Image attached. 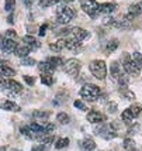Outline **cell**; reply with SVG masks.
I'll list each match as a JSON object with an SVG mask.
<instances>
[{"label": "cell", "mask_w": 142, "mask_h": 151, "mask_svg": "<svg viewBox=\"0 0 142 151\" xmlns=\"http://www.w3.org/2000/svg\"><path fill=\"white\" fill-rule=\"evenodd\" d=\"M100 88L96 85H91V83H87V85H84L82 89H80V96L84 99V100H87V102H94L97 99L100 98Z\"/></svg>", "instance_id": "6da1fadb"}, {"label": "cell", "mask_w": 142, "mask_h": 151, "mask_svg": "<svg viewBox=\"0 0 142 151\" xmlns=\"http://www.w3.org/2000/svg\"><path fill=\"white\" fill-rule=\"evenodd\" d=\"M89 68H90V72L93 73V76L100 79V81H103L106 78V75H107V65H106V62H104L103 59H94V61H91Z\"/></svg>", "instance_id": "7a4b0ae2"}, {"label": "cell", "mask_w": 142, "mask_h": 151, "mask_svg": "<svg viewBox=\"0 0 142 151\" xmlns=\"http://www.w3.org/2000/svg\"><path fill=\"white\" fill-rule=\"evenodd\" d=\"M76 17V12L72 9V7H68V6H62V7H58V23L61 24H68L71 23L72 20Z\"/></svg>", "instance_id": "3957f363"}, {"label": "cell", "mask_w": 142, "mask_h": 151, "mask_svg": "<svg viewBox=\"0 0 142 151\" xmlns=\"http://www.w3.org/2000/svg\"><path fill=\"white\" fill-rule=\"evenodd\" d=\"M80 6L84 13H87L91 19H96L100 14V4L96 0H80Z\"/></svg>", "instance_id": "277c9868"}, {"label": "cell", "mask_w": 142, "mask_h": 151, "mask_svg": "<svg viewBox=\"0 0 142 151\" xmlns=\"http://www.w3.org/2000/svg\"><path fill=\"white\" fill-rule=\"evenodd\" d=\"M0 88L6 89V91L11 93H19L23 91V86L20 85L17 81H13V79H1L0 81Z\"/></svg>", "instance_id": "5b68a950"}, {"label": "cell", "mask_w": 142, "mask_h": 151, "mask_svg": "<svg viewBox=\"0 0 142 151\" xmlns=\"http://www.w3.org/2000/svg\"><path fill=\"white\" fill-rule=\"evenodd\" d=\"M80 61L76 58H72V59H68L66 62H65V71H66V73H69V75H72V76H76L79 73V71H80Z\"/></svg>", "instance_id": "8992f818"}, {"label": "cell", "mask_w": 142, "mask_h": 151, "mask_svg": "<svg viewBox=\"0 0 142 151\" xmlns=\"http://www.w3.org/2000/svg\"><path fill=\"white\" fill-rule=\"evenodd\" d=\"M123 65H124V69L127 71V73H131V75H138L139 73V69L136 68L134 61L129 58V55H127V54L123 57Z\"/></svg>", "instance_id": "52a82bcc"}, {"label": "cell", "mask_w": 142, "mask_h": 151, "mask_svg": "<svg viewBox=\"0 0 142 151\" xmlns=\"http://www.w3.org/2000/svg\"><path fill=\"white\" fill-rule=\"evenodd\" d=\"M17 41L16 40H9V38H4V40H0V50L1 51H6V52H13L17 50Z\"/></svg>", "instance_id": "ba28073f"}, {"label": "cell", "mask_w": 142, "mask_h": 151, "mask_svg": "<svg viewBox=\"0 0 142 151\" xmlns=\"http://www.w3.org/2000/svg\"><path fill=\"white\" fill-rule=\"evenodd\" d=\"M65 48H68L69 51H73V52H80L82 50V41H79L76 38H66L65 40Z\"/></svg>", "instance_id": "9c48e42d"}, {"label": "cell", "mask_w": 142, "mask_h": 151, "mask_svg": "<svg viewBox=\"0 0 142 151\" xmlns=\"http://www.w3.org/2000/svg\"><path fill=\"white\" fill-rule=\"evenodd\" d=\"M72 35H73V38L79 40V41H82V40H86L90 34H89V31L87 30H84V28H80V27H73L71 30Z\"/></svg>", "instance_id": "30bf717a"}, {"label": "cell", "mask_w": 142, "mask_h": 151, "mask_svg": "<svg viewBox=\"0 0 142 151\" xmlns=\"http://www.w3.org/2000/svg\"><path fill=\"white\" fill-rule=\"evenodd\" d=\"M141 13H142V1H139V3H134V4L129 6L127 17H128V19H135L136 16H139Z\"/></svg>", "instance_id": "8fae6325"}, {"label": "cell", "mask_w": 142, "mask_h": 151, "mask_svg": "<svg viewBox=\"0 0 142 151\" xmlns=\"http://www.w3.org/2000/svg\"><path fill=\"white\" fill-rule=\"evenodd\" d=\"M87 120L90 122V123H101V122H104V114H101L100 112H96V110H91V112L87 113Z\"/></svg>", "instance_id": "7c38bea8"}, {"label": "cell", "mask_w": 142, "mask_h": 151, "mask_svg": "<svg viewBox=\"0 0 142 151\" xmlns=\"http://www.w3.org/2000/svg\"><path fill=\"white\" fill-rule=\"evenodd\" d=\"M0 107L3 110H9V112H20L19 105H16L14 102H10V100H4V102H0Z\"/></svg>", "instance_id": "4fadbf2b"}, {"label": "cell", "mask_w": 142, "mask_h": 151, "mask_svg": "<svg viewBox=\"0 0 142 151\" xmlns=\"http://www.w3.org/2000/svg\"><path fill=\"white\" fill-rule=\"evenodd\" d=\"M16 75V71H14L13 68H10V66L7 65H0V78L3 79H7V78H11Z\"/></svg>", "instance_id": "5bb4252c"}, {"label": "cell", "mask_w": 142, "mask_h": 151, "mask_svg": "<svg viewBox=\"0 0 142 151\" xmlns=\"http://www.w3.org/2000/svg\"><path fill=\"white\" fill-rule=\"evenodd\" d=\"M100 130H103V132H98V134L103 138H106V140H111V138L117 137L116 130H113L111 127H103V129H100Z\"/></svg>", "instance_id": "9a60e30c"}, {"label": "cell", "mask_w": 142, "mask_h": 151, "mask_svg": "<svg viewBox=\"0 0 142 151\" xmlns=\"http://www.w3.org/2000/svg\"><path fill=\"white\" fill-rule=\"evenodd\" d=\"M23 41H24V44H26L27 47H30V48H38L39 47V41L37 38H34L32 35H26V37L23 38Z\"/></svg>", "instance_id": "2e32d148"}, {"label": "cell", "mask_w": 142, "mask_h": 151, "mask_svg": "<svg viewBox=\"0 0 142 151\" xmlns=\"http://www.w3.org/2000/svg\"><path fill=\"white\" fill-rule=\"evenodd\" d=\"M38 69L42 73H46V75H52V73H54V71H55V68H54L52 65H49L48 62H39V64H38Z\"/></svg>", "instance_id": "e0dca14e"}, {"label": "cell", "mask_w": 142, "mask_h": 151, "mask_svg": "<svg viewBox=\"0 0 142 151\" xmlns=\"http://www.w3.org/2000/svg\"><path fill=\"white\" fill-rule=\"evenodd\" d=\"M116 9H117V6L114 3H103V4H100V13L110 14V13H113Z\"/></svg>", "instance_id": "ac0fdd59"}, {"label": "cell", "mask_w": 142, "mask_h": 151, "mask_svg": "<svg viewBox=\"0 0 142 151\" xmlns=\"http://www.w3.org/2000/svg\"><path fill=\"white\" fill-rule=\"evenodd\" d=\"M118 45H120L118 40H116V38L108 40L107 44H106V51H107V52H113V51H116L117 48H118Z\"/></svg>", "instance_id": "d6986e66"}, {"label": "cell", "mask_w": 142, "mask_h": 151, "mask_svg": "<svg viewBox=\"0 0 142 151\" xmlns=\"http://www.w3.org/2000/svg\"><path fill=\"white\" fill-rule=\"evenodd\" d=\"M30 51H31L30 47L23 45V47H17V50H16L14 52H16V55H19V57H21V58H26V57H28Z\"/></svg>", "instance_id": "ffe728a7"}, {"label": "cell", "mask_w": 142, "mask_h": 151, "mask_svg": "<svg viewBox=\"0 0 142 151\" xmlns=\"http://www.w3.org/2000/svg\"><path fill=\"white\" fill-rule=\"evenodd\" d=\"M111 75H113V78H118L120 75H121V68H120V64L118 62H113L111 64Z\"/></svg>", "instance_id": "44dd1931"}, {"label": "cell", "mask_w": 142, "mask_h": 151, "mask_svg": "<svg viewBox=\"0 0 142 151\" xmlns=\"http://www.w3.org/2000/svg\"><path fill=\"white\" fill-rule=\"evenodd\" d=\"M121 119H123V122L124 123H127V124H129L132 120H134V116H132V113H131V110L129 109H127V110H124L123 114H121Z\"/></svg>", "instance_id": "7402d4cb"}, {"label": "cell", "mask_w": 142, "mask_h": 151, "mask_svg": "<svg viewBox=\"0 0 142 151\" xmlns=\"http://www.w3.org/2000/svg\"><path fill=\"white\" fill-rule=\"evenodd\" d=\"M82 148L84 151H93L96 148V143L93 140H84L83 143H82Z\"/></svg>", "instance_id": "603a6c76"}, {"label": "cell", "mask_w": 142, "mask_h": 151, "mask_svg": "<svg viewBox=\"0 0 142 151\" xmlns=\"http://www.w3.org/2000/svg\"><path fill=\"white\" fill-rule=\"evenodd\" d=\"M132 61L136 65L138 69H142V54L141 52H134L132 54Z\"/></svg>", "instance_id": "cb8c5ba5"}, {"label": "cell", "mask_w": 142, "mask_h": 151, "mask_svg": "<svg viewBox=\"0 0 142 151\" xmlns=\"http://www.w3.org/2000/svg\"><path fill=\"white\" fill-rule=\"evenodd\" d=\"M123 145H124V148L125 150H129V151H134L135 150V141L132 140V138H125L124 140V143H123Z\"/></svg>", "instance_id": "d4e9b609"}, {"label": "cell", "mask_w": 142, "mask_h": 151, "mask_svg": "<svg viewBox=\"0 0 142 151\" xmlns=\"http://www.w3.org/2000/svg\"><path fill=\"white\" fill-rule=\"evenodd\" d=\"M49 48H51L52 51H61L62 48H65V40H58L55 44H49Z\"/></svg>", "instance_id": "484cf974"}, {"label": "cell", "mask_w": 142, "mask_h": 151, "mask_svg": "<svg viewBox=\"0 0 142 151\" xmlns=\"http://www.w3.org/2000/svg\"><path fill=\"white\" fill-rule=\"evenodd\" d=\"M69 145V138L66 137H62V138H58V141L55 143V147L61 150V148H65V147H68Z\"/></svg>", "instance_id": "4316f807"}, {"label": "cell", "mask_w": 142, "mask_h": 151, "mask_svg": "<svg viewBox=\"0 0 142 151\" xmlns=\"http://www.w3.org/2000/svg\"><path fill=\"white\" fill-rule=\"evenodd\" d=\"M49 65H52L54 68H56V66L62 65V58H59V57H51V58H48L46 61Z\"/></svg>", "instance_id": "83f0119b"}, {"label": "cell", "mask_w": 142, "mask_h": 151, "mask_svg": "<svg viewBox=\"0 0 142 151\" xmlns=\"http://www.w3.org/2000/svg\"><path fill=\"white\" fill-rule=\"evenodd\" d=\"M41 82H42L44 85L51 86L52 83H54V78H52V75H46V73H42V75H41Z\"/></svg>", "instance_id": "f1b7e54d"}, {"label": "cell", "mask_w": 142, "mask_h": 151, "mask_svg": "<svg viewBox=\"0 0 142 151\" xmlns=\"http://www.w3.org/2000/svg\"><path fill=\"white\" fill-rule=\"evenodd\" d=\"M56 119H58V122L61 124H68V123L71 122V119H69V116H68L66 113H58Z\"/></svg>", "instance_id": "f546056e"}, {"label": "cell", "mask_w": 142, "mask_h": 151, "mask_svg": "<svg viewBox=\"0 0 142 151\" xmlns=\"http://www.w3.org/2000/svg\"><path fill=\"white\" fill-rule=\"evenodd\" d=\"M128 81H129L128 73H121V75L118 76V82H120V86H121V88H125V86L128 85Z\"/></svg>", "instance_id": "4dcf8cb0"}, {"label": "cell", "mask_w": 142, "mask_h": 151, "mask_svg": "<svg viewBox=\"0 0 142 151\" xmlns=\"http://www.w3.org/2000/svg\"><path fill=\"white\" fill-rule=\"evenodd\" d=\"M30 129H31V132L35 133V134H42V133H44V127L41 124H38V123H32V124L30 126Z\"/></svg>", "instance_id": "1f68e13d"}, {"label": "cell", "mask_w": 142, "mask_h": 151, "mask_svg": "<svg viewBox=\"0 0 142 151\" xmlns=\"http://www.w3.org/2000/svg\"><path fill=\"white\" fill-rule=\"evenodd\" d=\"M32 116L35 119H42V120H45V119L49 117V113L48 112H41V110H35V112H32Z\"/></svg>", "instance_id": "d6a6232c"}, {"label": "cell", "mask_w": 142, "mask_h": 151, "mask_svg": "<svg viewBox=\"0 0 142 151\" xmlns=\"http://www.w3.org/2000/svg\"><path fill=\"white\" fill-rule=\"evenodd\" d=\"M129 110H131V113H132V116L136 117V116H139V113L142 112V106L141 105H132L131 107H129Z\"/></svg>", "instance_id": "836d02e7"}, {"label": "cell", "mask_w": 142, "mask_h": 151, "mask_svg": "<svg viewBox=\"0 0 142 151\" xmlns=\"http://www.w3.org/2000/svg\"><path fill=\"white\" fill-rule=\"evenodd\" d=\"M14 7H16V0H6V3H4V10L6 12H11Z\"/></svg>", "instance_id": "e575fe53"}, {"label": "cell", "mask_w": 142, "mask_h": 151, "mask_svg": "<svg viewBox=\"0 0 142 151\" xmlns=\"http://www.w3.org/2000/svg\"><path fill=\"white\" fill-rule=\"evenodd\" d=\"M59 1L61 0H39V4L42 7H48V6H52V4H56Z\"/></svg>", "instance_id": "d590c367"}, {"label": "cell", "mask_w": 142, "mask_h": 151, "mask_svg": "<svg viewBox=\"0 0 142 151\" xmlns=\"http://www.w3.org/2000/svg\"><path fill=\"white\" fill-rule=\"evenodd\" d=\"M4 38H9V40H16L17 38V33L14 30H7L4 33Z\"/></svg>", "instance_id": "8d00e7d4"}, {"label": "cell", "mask_w": 142, "mask_h": 151, "mask_svg": "<svg viewBox=\"0 0 142 151\" xmlns=\"http://www.w3.org/2000/svg\"><path fill=\"white\" fill-rule=\"evenodd\" d=\"M21 133L30 138L32 137V132H31V129H30V126H23V127H21Z\"/></svg>", "instance_id": "74e56055"}, {"label": "cell", "mask_w": 142, "mask_h": 151, "mask_svg": "<svg viewBox=\"0 0 142 151\" xmlns=\"http://www.w3.org/2000/svg\"><path fill=\"white\" fill-rule=\"evenodd\" d=\"M106 107H107V110L110 113H116L117 112V105L114 103V102H108L107 105H106Z\"/></svg>", "instance_id": "f35d334b"}, {"label": "cell", "mask_w": 142, "mask_h": 151, "mask_svg": "<svg viewBox=\"0 0 142 151\" xmlns=\"http://www.w3.org/2000/svg\"><path fill=\"white\" fill-rule=\"evenodd\" d=\"M21 64L23 65H28V66H31V65H35V59H32V58H23L21 59Z\"/></svg>", "instance_id": "ab89813d"}, {"label": "cell", "mask_w": 142, "mask_h": 151, "mask_svg": "<svg viewBox=\"0 0 142 151\" xmlns=\"http://www.w3.org/2000/svg\"><path fill=\"white\" fill-rule=\"evenodd\" d=\"M75 107H78L79 110H87V107H86V105H84L82 100H75Z\"/></svg>", "instance_id": "60d3db41"}, {"label": "cell", "mask_w": 142, "mask_h": 151, "mask_svg": "<svg viewBox=\"0 0 142 151\" xmlns=\"http://www.w3.org/2000/svg\"><path fill=\"white\" fill-rule=\"evenodd\" d=\"M54 129H55V126L52 124V123H49V124H46L45 127H44V133H52Z\"/></svg>", "instance_id": "b9f144b4"}, {"label": "cell", "mask_w": 142, "mask_h": 151, "mask_svg": "<svg viewBox=\"0 0 142 151\" xmlns=\"http://www.w3.org/2000/svg\"><path fill=\"white\" fill-rule=\"evenodd\" d=\"M24 81H26L27 85H30V86H32V85H34V82H35V79L31 78V76H27V75L24 76Z\"/></svg>", "instance_id": "7bdbcfd3"}, {"label": "cell", "mask_w": 142, "mask_h": 151, "mask_svg": "<svg viewBox=\"0 0 142 151\" xmlns=\"http://www.w3.org/2000/svg\"><path fill=\"white\" fill-rule=\"evenodd\" d=\"M124 96L127 99H129V100H134V99H135V95L132 92H129V91H125V92H124Z\"/></svg>", "instance_id": "ee69618b"}, {"label": "cell", "mask_w": 142, "mask_h": 151, "mask_svg": "<svg viewBox=\"0 0 142 151\" xmlns=\"http://www.w3.org/2000/svg\"><path fill=\"white\" fill-rule=\"evenodd\" d=\"M52 140H54V137H52V136H49V137H45L42 141H44V144H45V145H48V144H51V143H52Z\"/></svg>", "instance_id": "f6af8a7d"}, {"label": "cell", "mask_w": 142, "mask_h": 151, "mask_svg": "<svg viewBox=\"0 0 142 151\" xmlns=\"http://www.w3.org/2000/svg\"><path fill=\"white\" fill-rule=\"evenodd\" d=\"M46 24H42V26H41V28H39V35H41V37H42V35H44V34H45V30H46Z\"/></svg>", "instance_id": "bcb514c9"}, {"label": "cell", "mask_w": 142, "mask_h": 151, "mask_svg": "<svg viewBox=\"0 0 142 151\" xmlns=\"http://www.w3.org/2000/svg\"><path fill=\"white\" fill-rule=\"evenodd\" d=\"M31 151H44V145H35V147H32Z\"/></svg>", "instance_id": "7dc6e473"}, {"label": "cell", "mask_w": 142, "mask_h": 151, "mask_svg": "<svg viewBox=\"0 0 142 151\" xmlns=\"http://www.w3.org/2000/svg\"><path fill=\"white\" fill-rule=\"evenodd\" d=\"M32 3H34V0H24V4H26L27 7H31Z\"/></svg>", "instance_id": "c3c4849f"}, {"label": "cell", "mask_w": 142, "mask_h": 151, "mask_svg": "<svg viewBox=\"0 0 142 151\" xmlns=\"http://www.w3.org/2000/svg\"><path fill=\"white\" fill-rule=\"evenodd\" d=\"M61 1H64V3H72L73 0H61Z\"/></svg>", "instance_id": "681fc988"}]
</instances>
